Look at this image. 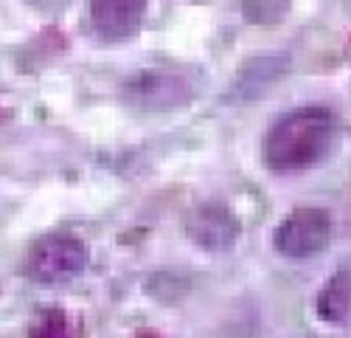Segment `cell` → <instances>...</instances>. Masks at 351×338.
Masks as SVG:
<instances>
[{
	"label": "cell",
	"mask_w": 351,
	"mask_h": 338,
	"mask_svg": "<svg viewBox=\"0 0 351 338\" xmlns=\"http://www.w3.org/2000/svg\"><path fill=\"white\" fill-rule=\"evenodd\" d=\"M337 141V119L326 107H295L265 135V164L273 175H301L326 161Z\"/></svg>",
	"instance_id": "obj_1"
},
{
	"label": "cell",
	"mask_w": 351,
	"mask_h": 338,
	"mask_svg": "<svg viewBox=\"0 0 351 338\" xmlns=\"http://www.w3.org/2000/svg\"><path fill=\"white\" fill-rule=\"evenodd\" d=\"M121 96L130 107L143 113H166L174 107L189 104L194 88L186 76L169 68H146L124 79Z\"/></svg>",
	"instance_id": "obj_2"
},
{
	"label": "cell",
	"mask_w": 351,
	"mask_h": 338,
	"mask_svg": "<svg viewBox=\"0 0 351 338\" xmlns=\"http://www.w3.org/2000/svg\"><path fill=\"white\" fill-rule=\"evenodd\" d=\"M335 234V223L326 209H295L289 217L278 223L273 234V248L287 260H309L317 257L320 251H326Z\"/></svg>",
	"instance_id": "obj_3"
},
{
	"label": "cell",
	"mask_w": 351,
	"mask_h": 338,
	"mask_svg": "<svg viewBox=\"0 0 351 338\" xmlns=\"http://www.w3.org/2000/svg\"><path fill=\"white\" fill-rule=\"evenodd\" d=\"M87 262H90V251L82 240L45 237L32 248L28 273L43 285H65L87 268Z\"/></svg>",
	"instance_id": "obj_4"
},
{
	"label": "cell",
	"mask_w": 351,
	"mask_h": 338,
	"mask_svg": "<svg viewBox=\"0 0 351 338\" xmlns=\"http://www.w3.org/2000/svg\"><path fill=\"white\" fill-rule=\"evenodd\" d=\"M186 234L202 251L219 254V251H230L237 245V240L242 237V223L233 214V209H228L225 203L206 201L186 217Z\"/></svg>",
	"instance_id": "obj_5"
},
{
	"label": "cell",
	"mask_w": 351,
	"mask_h": 338,
	"mask_svg": "<svg viewBox=\"0 0 351 338\" xmlns=\"http://www.w3.org/2000/svg\"><path fill=\"white\" fill-rule=\"evenodd\" d=\"M146 0H90V25L101 40L119 43L141 32Z\"/></svg>",
	"instance_id": "obj_6"
},
{
	"label": "cell",
	"mask_w": 351,
	"mask_h": 338,
	"mask_svg": "<svg viewBox=\"0 0 351 338\" xmlns=\"http://www.w3.org/2000/svg\"><path fill=\"white\" fill-rule=\"evenodd\" d=\"M317 319L326 324H346L351 319V271L343 268L329 276L315 302Z\"/></svg>",
	"instance_id": "obj_7"
},
{
	"label": "cell",
	"mask_w": 351,
	"mask_h": 338,
	"mask_svg": "<svg viewBox=\"0 0 351 338\" xmlns=\"http://www.w3.org/2000/svg\"><path fill=\"white\" fill-rule=\"evenodd\" d=\"M25 3H32L34 9H43V12H51V9H60V6H65L68 0H25Z\"/></svg>",
	"instance_id": "obj_8"
}]
</instances>
